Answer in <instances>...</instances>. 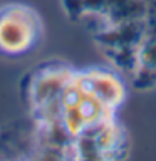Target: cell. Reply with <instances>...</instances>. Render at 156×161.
I'll list each match as a JSON object with an SVG mask.
<instances>
[{
	"label": "cell",
	"instance_id": "obj_1",
	"mask_svg": "<svg viewBox=\"0 0 156 161\" xmlns=\"http://www.w3.org/2000/svg\"><path fill=\"white\" fill-rule=\"evenodd\" d=\"M39 24L35 15L27 8L12 7L0 14V50L19 54L35 42Z\"/></svg>",
	"mask_w": 156,
	"mask_h": 161
},
{
	"label": "cell",
	"instance_id": "obj_2",
	"mask_svg": "<svg viewBox=\"0 0 156 161\" xmlns=\"http://www.w3.org/2000/svg\"><path fill=\"white\" fill-rule=\"evenodd\" d=\"M81 77L87 91H91L96 97L109 108L116 109L124 101V84L116 74L108 72V70H91V72L81 74Z\"/></svg>",
	"mask_w": 156,
	"mask_h": 161
},
{
	"label": "cell",
	"instance_id": "obj_3",
	"mask_svg": "<svg viewBox=\"0 0 156 161\" xmlns=\"http://www.w3.org/2000/svg\"><path fill=\"white\" fill-rule=\"evenodd\" d=\"M138 65L156 70V32L148 30L138 45Z\"/></svg>",
	"mask_w": 156,
	"mask_h": 161
},
{
	"label": "cell",
	"instance_id": "obj_4",
	"mask_svg": "<svg viewBox=\"0 0 156 161\" xmlns=\"http://www.w3.org/2000/svg\"><path fill=\"white\" fill-rule=\"evenodd\" d=\"M131 82H133L136 89H141V91L153 89V87H156V70L138 65L131 72Z\"/></svg>",
	"mask_w": 156,
	"mask_h": 161
}]
</instances>
